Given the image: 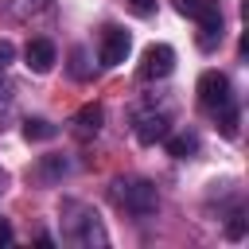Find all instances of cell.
Here are the masks:
<instances>
[{
  "instance_id": "obj_1",
  "label": "cell",
  "mask_w": 249,
  "mask_h": 249,
  "mask_svg": "<svg viewBox=\"0 0 249 249\" xmlns=\"http://www.w3.org/2000/svg\"><path fill=\"white\" fill-rule=\"evenodd\" d=\"M195 93H198V109H202L210 121L222 124V136L233 140V136H237V97H233V89H230V78H226L222 70H206V74L198 78Z\"/></svg>"
},
{
  "instance_id": "obj_2",
  "label": "cell",
  "mask_w": 249,
  "mask_h": 249,
  "mask_svg": "<svg viewBox=\"0 0 249 249\" xmlns=\"http://www.w3.org/2000/svg\"><path fill=\"white\" fill-rule=\"evenodd\" d=\"M62 241L66 245H78V249H105L109 245V233L101 226V214L89 202L66 198L62 202Z\"/></svg>"
},
{
  "instance_id": "obj_3",
  "label": "cell",
  "mask_w": 249,
  "mask_h": 249,
  "mask_svg": "<svg viewBox=\"0 0 249 249\" xmlns=\"http://www.w3.org/2000/svg\"><path fill=\"white\" fill-rule=\"evenodd\" d=\"M109 198H113L117 210H124L132 218H148V214L160 210V191L144 175H117L109 183Z\"/></svg>"
},
{
  "instance_id": "obj_4",
  "label": "cell",
  "mask_w": 249,
  "mask_h": 249,
  "mask_svg": "<svg viewBox=\"0 0 249 249\" xmlns=\"http://www.w3.org/2000/svg\"><path fill=\"white\" fill-rule=\"evenodd\" d=\"M179 16L198 23V47L214 51L222 43V0H175Z\"/></svg>"
},
{
  "instance_id": "obj_5",
  "label": "cell",
  "mask_w": 249,
  "mask_h": 249,
  "mask_svg": "<svg viewBox=\"0 0 249 249\" xmlns=\"http://www.w3.org/2000/svg\"><path fill=\"white\" fill-rule=\"evenodd\" d=\"M132 132H136V140L140 144H160L167 132H171V113H167V105H136L132 109Z\"/></svg>"
},
{
  "instance_id": "obj_6",
  "label": "cell",
  "mask_w": 249,
  "mask_h": 249,
  "mask_svg": "<svg viewBox=\"0 0 249 249\" xmlns=\"http://www.w3.org/2000/svg\"><path fill=\"white\" fill-rule=\"evenodd\" d=\"M128 51H132V35H128L124 27H117V23H109V27L101 31V43H97L101 66H121V62L128 58Z\"/></svg>"
},
{
  "instance_id": "obj_7",
  "label": "cell",
  "mask_w": 249,
  "mask_h": 249,
  "mask_svg": "<svg viewBox=\"0 0 249 249\" xmlns=\"http://www.w3.org/2000/svg\"><path fill=\"white\" fill-rule=\"evenodd\" d=\"M171 70H175V51H171L167 43H152V47L144 51L140 78H144V82H160V78H167Z\"/></svg>"
},
{
  "instance_id": "obj_8",
  "label": "cell",
  "mask_w": 249,
  "mask_h": 249,
  "mask_svg": "<svg viewBox=\"0 0 249 249\" xmlns=\"http://www.w3.org/2000/svg\"><path fill=\"white\" fill-rule=\"evenodd\" d=\"M23 58H27V66H31L35 74H47V70L58 62V47H54L47 35H35V39H27V47H23Z\"/></svg>"
},
{
  "instance_id": "obj_9",
  "label": "cell",
  "mask_w": 249,
  "mask_h": 249,
  "mask_svg": "<svg viewBox=\"0 0 249 249\" xmlns=\"http://www.w3.org/2000/svg\"><path fill=\"white\" fill-rule=\"evenodd\" d=\"M101 117H105V113H101L97 101H93V105H82V109L74 113V121H70V124H74V136H78V140L97 136V132H101Z\"/></svg>"
},
{
  "instance_id": "obj_10",
  "label": "cell",
  "mask_w": 249,
  "mask_h": 249,
  "mask_svg": "<svg viewBox=\"0 0 249 249\" xmlns=\"http://www.w3.org/2000/svg\"><path fill=\"white\" fill-rule=\"evenodd\" d=\"M163 148H167V156H175V160H191V156H198V136L195 132H167L163 140H160Z\"/></svg>"
},
{
  "instance_id": "obj_11",
  "label": "cell",
  "mask_w": 249,
  "mask_h": 249,
  "mask_svg": "<svg viewBox=\"0 0 249 249\" xmlns=\"http://www.w3.org/2000/svg\"><path fill=\"white\" fill-rule=\"evenodd\" d=\"M23 136H27V140H51V136H58V128H54L47 117H27V121H23Z\"/></svg>"
},
{
  "instance_id": "obj_12",
  "label": "cell",
  "mask_w": 249,
  "mask_h": 249,
  "mask_svg": "<svg viewBox=\"0 0 249 249\" xmlns=\"http://www.w3.org/2000/svg\"><path fill=\"white\" fill-rule=\"evenodd\" d=\"M66 171H70V163H66L62 156H43V160H39V179H43V183H54V179H62Z\"/></svg>"
},
{
  "instance_id": "obj_13",
  "label": "cell",
  "mask_w": 249,
  "mask_h": 249,
  "mask_svg": "<svg viewBox=\"0 0 249 249\" xmlns=\"http://www.w3.org/2000/svg\"><path fill=\"white\" fill-rule=\"evenodd\" d=\"M43 8H47V0H12V16H19V19L39 16Z\"/></svg>"
},
{
  "instance_id": "obj_14",
  "label": "cell",
  "mask_w": 249,
  "mask_h": 249,
  "mask_svg": "<svg viewBox=\"0 0 249 249\" xmlns=\"http://www.w3.org/2000/svg\"><path fill=\"white\" fill-rule=\"evenodd\" d=\"M124 8H128L132 16H140V19L156 16V0H124Z\"/></svg>"
},
{
  "instance_id": "obj_15",
  "label": "cell",
  "mask_w": 249,
  "mask_h": 249,
  "mask_svg": "<svg viewBox=\"0 0 249 249\" xmlns=\"http://www.w3.org/2000/svg\"><path fill=\"white\" fill-rule=\"evenodd\" d=\"M12 62H16V47H12V39H0V78L8 74Z\"/></svg>"
},
{
  "instance_id": "obj_16",
  "label": "cell",
  "mask_w": 249,
  "mask_h": 249,
  "mask_svg": "<svg viewBox=\"0 0 249 249\" xmlns=\"http://www.w3.org/2000/svg\"><path fill=\"white\" fill-rule=\"evenodd\" d=\"M12 241H16V230L8 218H0V245H12Z\"/></svg>"
},
{
  "instance_id": "obj_17",
  "label": "cell",
  "mask_w": 249,
  "mask_h": 249,
  "mask_svg": "<svg viewBox=\"0 0 249 249\" xmlns=\"http://www.w3.org/2000/svg\"><path fill=\"white\" fill-rule=\"evenodd\" d=\"M8 109H12V86H0V121L8 117Z\"/></svg>"
},
{
  "instance_id": "obj_18",
  "label": "cell",
  "mask_w": 249,
  "mask_h": 249,
  "mask_svg": "<svg viewBox=\"0 0 249 249\" xmlns=\"http://www.w3.org/2000/svg\"><path fill=\"white\" fill-rule=\"evenodd\" d=\"M4 183H8V179H4V171H0V195H4Z\"/></svg>"
}]
</instances>
